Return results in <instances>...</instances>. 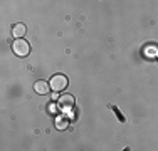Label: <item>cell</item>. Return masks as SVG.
Here are the masks:
<instances>
[{
    "mask_svg": "<svg viewBox=\"0 0 158 151\" xmlns=\"http://www.w3.org/2000/svg\"><path fill=\"white\" fill-rule=\"evenodd\" d=\"M12 51L15 55H19V57H25V55H29V52H31V45L25 42L24 39H17V40H14V44H12Z\"/></svg>",
    "mask_w": 158,
    "mask_h": 151,
    "instance_id": "obj_1",
    "label": "cell"
},
{
    "mask_svg": "<svg viewBox=\"0 0 158 151\" xmlns=\"http://www.w3.org/2000/svg\"><path fill=\"white\" fill-rule=\"evenodd\" d=\"M49 86H51V89L56 91V92L64 91V88L67 86V77L64 74H56V76H52V77H51Z\"/></svg>",
    "mask_w": 158,
    "mask_h": 151,
    "instance_id": "obj_2",
    "label": "cell"
},
{
    "mask_svg": "<svg viewBox=\"0 0 158 151\" xmlns=\"http://www.w3.org/2000/svg\"><path fill=\"white\" fill-rule=\"evenodd\" d=\"M74 104H76V101H74V97L71 94H62L57 99V108L61 111H71L74 108Z\"/></svg>",
    "mask_w": 158,
    "mask_h": 151,
    "instance_id": "obj_3",
    "label": "cell"
},
{
    "mask_svg": "<svg viewBox=\"0 0 158 151\" xmlns=\"http://www.w3.org/2000/svg\"><path fill=\"white\" fill-rule=\"evenodd\" d=\"M49 82H46V81H37L35 84H34V89H35V92L37 94H47L49 92Z\"/></svg>",
    "mask_w": 158,
    "mask_h": 151,
    "instance_id": "obj_4",
    "label": "cell"
},
{
    "mask_svg": "<svg viewBox=\"0 0 158 151\" xmlns=\"http://www.w3.org/2000/svg\"><path fill=\"white\" fill-rule=\"evenodd\" d=\"M25 32H27V29H25L24 24H15L12 27V34H14V37H17V39H22V37L25 35Z\"/></svg>",
    "mask_w": 158,
    "mask_h": 151,
    "instance_id": "obj_5",
    "label": "cell"
}]
</instances>
